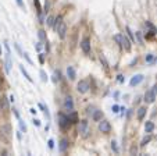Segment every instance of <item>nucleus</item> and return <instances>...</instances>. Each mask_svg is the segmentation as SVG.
I'll return each instance as SVG.
<instances>
[{
    "label": "nucleus",
    "instance_id": "obj_1",
    "mask_svg": "<svg viewBox=\"0 0 157 156\" xmlns=\"http://www.w3.org/2000/svg\"><path fill=\"white\" fill-rule=\"evenodd\" d=\"M114 40L120 45V46H121V48L125 49L127 52H129V50H131V40H129L125 35H122V34L114 35Z\"/></svg>",
    "mask_w": 157,
    "mask_h": 156
},
{
    "label": "nucleus",
    "instance_id": "obj_2",
    "mask_svg": "<svg viewBox=\"0 0 157 156\" xmlns=\"http://www.w3.org/2000/svg\"><path fill=\"white\" fill-rule=\"evenodd\" d=\"M89 88H90V84L86 79H81L78 82V85H76V89H78L79 93H86V92L89 91Z\"/></svg>",
    "mask_w": 157,
    "mask_h": 156
},
{
    "label": "nucleus",
    "instance_id": "obj_3",
    "mask_svg": "<svg viewBox=\"0 0 157 156\" xmlns=\"http://www.w3.org/2000/svg\"><path fill=\"white\" fill-rule=\"evenodd\" d=\"M59 124H60V127H61L63 130H65V128H68V126L71 124V121H70L68 116H65V114H63V113H60L59 114Z\"/></svg>",
    "mask_w": 157,
    "mask_h": 156
},
{
    "label": "nucleus",
    "instance_id": "obj_4",
    "mask_svg": "<svg viewBox=\"0 0 157 156\" xmlns=\"http://www.w3.org/2000/svg\"><path fill=\"white\" fill-rule=\"evenodd\" d=\"M99 131H102L104 134L110 132L111 131V124L107 121V120H100V121H99Z\"/></svg>",
    "mask_w": 157,
    "mask_h": 156
},
{
    "label": "nucleus",
    "instance_id": "obj_5",
    "mask_svg": "<svg viewBox=\"0 0 157 156\" xmlns=\"http://www.w3.org/2000/svg\"><path fill=\"white\" fill-rule=\"evenodd\" d=\"M79 132L84 138L88 137V132H89V128H88V121L86 120H81L79 121Z\"/></svg>",
    "mask_w": 157,
    "mask_h": 156
},
{
    "label": "nucleus",
    "instance_id": "obj_6",
    "mask_svg": "<svg viewBox=\"0 0 157 156\" xmlns=\"http://www.w3.org/2000/svg\"><path fill=\"white\" fill-rule=\"evenodd\" d=\"M0 134L3 135L4 138H10V135H11V127H10V124H1L0 126Z\"/></svg>",
    "mask_w": 157,
    "mask_h": 156
},
{
    "label": "nucleus",
    "instance_id": "obj_7",
    "mask_svg": "<svg viewBox=\"0 0 157 156\" xmlns=\"http://www.w3.org/2000/svg\"><path fill=\"white\" fill-rule=\"evenodd\" d=\"M63 106H64V110H67L68 113L74 110V100H72L71 96H67V98H65V100H64V104H63Z\"/></svg>",
    "mask_w": 157,
    "mask_h": 156
},
{
    "label": "nucleus",
    "instance_id": "obj_8",
    "mask_svg": "<svg viewBox=\"0 0 157 156\" xmlns=\"http://www.w3.org/2000/svg\"><path fill=\"white\" fill-rule=\"evenodd\" d=\"M81 49H82V52L85 53V54H90V43H89V39H88V38L82 39Z\"/></svg>",
    "mask_w": 157,
    "mask_h": 156
},
{
    "label": "nucleus",
    "instance_id": "obj_9",
    "mask_svg": "<svg viewBox=\"0 0 157 156\" xmlns=\"http://www.w3.org/2000/svg\"><path fill=\"white\" fill-rule=\"evenodd\" d=\"M154 99H156V93H154L153 89H150V91H147L146 93H145V99L143 100L146 102V103H153Z\"/></svg>",
    "mask_w": 157,
    "mask_h": 156
},
{
    "label": "nucleus",
    "instance_id": "obj_10",
    "mask_svg": "<svg viewBox=\"0 0 157 156\" xmlns=\"http://www.w3.org/2000/svg\"><path fill=\"white\" fill-rule=\"evenodd\" d=\"M57 32H59L60 39H64V38H65V35H67V25H65L64 22H61L60 26L57 28Z\"/></svg>",
    "mask_w": 157,
    "mask_h": 156
},
{
    "label": "nucleus",
    "instance_id": "obj_11",
    "mask_svg": "<svg viewBox=\"0 0 157 156\" xmlns=\"http://www.w3.org/2000/svg\"><path fill=\"white\" fill-rule=\"evenodd\" d=\"M142 81H143V75H142V74H138L135 77H132V79L129 81V85H131V87H136V85L140 84Z\"/></svg>",
    "mask_w": 157,
    "mask_h": 156
},
{
    "label": "nucleus",
    "instance_id": "obj_12",
    "mask_svg": "<svg viewBox=\"0 0 157 156\" xmlns=\"http://www.w3.org/2000/svg\"><path fill=\"white\" fill-rule=\"evenodd\" d=\"M102 116H103L102 110H93V113H92L93 121H100V120H102Z\"/></svg>",
    "mask_w": 157,
    "mask_h": 156
},
{
    "label": "nucleus",
    "instance_id": "obj_13",
    "mask_svg": "<svg viewBox=\"0 0 157 156\" xmlns=\"http://www.w3.org/2000/svg\"><path fill=\"white\" fill-rule=\"evenodd\" d=\"M67 75L70 77V79H75V77H76L75 68H74V67H71V65H68V67H67Z\"/></svg>",
    "mask_w": 157,
    "mask_h": 156
},
{
    "label": "nucleus",
    "instance_id": "obj_14",
    "mask_svg": "<svg viewBox=\"0 0 157 156\" xmlns=\"http://www.w3.org/2000/svg\"><path fill=\"white\" fill-rule=\"evenodd\" d=\"M146 110H147V109L145 107V106L138 109V120H143L145 116H146Z\"/></svg>",
    "mask_w": 157,
    "mask_h": 156
},
{
    "label": "nucleus",
    "instance_id": "obj_15",
    "mask_svg": "<svg viewBox=\"0 0 157 156\" xmlns=\"http://www.w3.org/2000/svg\"><path fill=\"white\" fill-rule=\"evenodd\" d=\"M59 148H60V152H61V153H64V152L67 151V148H68V141L67 139H61Z\"/></svg>",
    "mask_w": 157,
    "mask_h": 156
},
{
    "label": "nucleus",
    "instance_id": "obj_16",
    "mask_svg": "<svg viewBox=\"0 0 157 156\" xmlns=\"http://www.w3.org/2000/svg\"><path fill=\"white\" fill-rule=\"evenodd\" d=\"M61 22H63V17H61V15H57V17L54 18V22H53V28H54V31H57V28L60 26Z\"/></svg>",
    "mask_w": 157,
    "mask_h": 156
},
{
    "label": "nucleus",
    "instance_id": "obj_17",
    "mask_svg": "<svg viewBox=\"0 0 157 156\" xmlns=\"http://www.w3.org/2000/svg\"><path fill=\"white\" fill-rule=\"evenodd\" d=\"M11 68V59H10V53H6V71L10 73Z\"/></svg>",
    "mask_w": 157,
    "mask_h": 156
},
{
    "label": "nucleus",
    "instance_id": "obj_18",
    "mask_svg": "<svg viewBox=\"0 0 157 156\" xmlns=\"http://www.w3.org/2000/svg\"><path fill=\"white\" fill-rule=\"evenodd\" d=\"M20 71H21L22 75H24V77H25L26 79L29 81V82H34V81H32V77H29V74H28V71H26V70L24 68V65H20Z\"/></svg>",
    "mask_w": 157,
    "mask_h": 156
},
{
    "label": "nucleus",
    "instance_id": "obj_19",
    "mask_svg": "<svg viewBox=\"0 0 157 156\" xmlns=\"http://www.w3.org/2000/svg\"><path fill=\"white\" fill-rule=\"evenodd\" d=\"M153 130H154V124H153L152 121H147L146 124H145V131H146L147 134H150Z\"/></svg>",
    "mask_w": 157,
    "mask_h": 156
},
{
    "label": "nucleus",
    "instance_id": "obj_20",
    "mask_svg": "<svg viewBox=\"0 0 157 156\" xmlns=\"http://www.w3.org/2000/svg\"><path fill=\"white\" fill-rule=\"evenodd\" d=\"M0 104H1L3 110H9V99H7L6 96H3V98H1V100H0Z\"/></svg>",
    "mask_w": 157,
    "mask_h": 156
},
{
    "label": "nucleus",
    "instance_id": "obj_21",
    "mask_svg": "<svg viewBox=\"0 0 157 156\" xmlns=\"http://www.w3.org/2000/svg\"><path fill=\"white\" fill-rule=\"evenodd\" d=\"M68 118H70V121H71V123H76V121H78V114H76L75 112H70Z\"/></svg>",
    "mask_w": 157,
    "mask_h": 156
},
{
    "label": "nucleus",
    "instance_id": "obj_22",
    "mask_svg": "<svg viewBox=\"0 0 157 156\" xmlns=\"http://www.w3.org/2000/svg\"><path fill=\"white\" fill-rule=\"evenodd\" d=\"M99 59H100V63H102L103 64V67H104V68H109V63H107V60H106V57L103 56V54H100V56H99Z\"/></svg>",
    "mask_w": 157,
    "mask_h": 156
},
{
    "label": "nucleus",
    "instance_id": "obj_23",
    "mask_svg": "<svg viewBox=\"0 0 157 156\" xmlns=\"http://www.w3.org/2000/svg\"><path fill=\"white\" fill-rule=\"evenodd\" d=\"M38 35H39V39H40L42 42H46V32H45V31L40 29V31L38 32Z\"/></svg>",
    "mask_w": 157,
    "mask_h": 156
},
{
    "label": "nucleus",
    "instance_id": "obj_24",
    "mask_svg": "<svg viewBox=\"0 0 157 156\" xmlns=\"http://www.w3.org/2000/svg\"><path fill=\"white\" fill-rule=\"evenodd\" d=\"M125 31H127V34H128V36H129V39H131V42H135V36H133V34H132L131 28H129V26H127V28H125Z\"/></svg>",
    "mask_w": 157,
    "mask_h": 156
},
{
    "label": "nucleus",
    "instance_id": "obj_25",
    "mask_svg": "<svg viewBox=\"0 0 157 156\" xmlns=\"http://www.w3.org/2000/svg\"><path fill=\"white\" fill-rule=\"evenodd\" d=\"M150 141H152V137H150V135L145 137V138L142 139V142H140V146H145V145H146V143H149Z\"/></svg>",
    "mask_w": 157,
    "mask_h": 156
},
{
    "label": "nucleus",
    "instance_id": "obj_26",
    "mask_svg": "<svg viewBox=\"0 0 157 156\" xmlns=\"http://www.w3.org/2000/svg\"><path fill=\"white\" fill-rule=\"evenodd\" d=\"M53 22H54V17H53V15H49V17H47L46 24H47L49 26H53Z\"/></svg>",
    "mask_w": 157,
    "mask_h": 156
},
{
    "label": "nucleus",
    "instance_id": "obj_27",
    "mask_svg": "<svg viewBox=\"0 0 157 156\" xmlns=\"http://www.w3.org/2000/svg\"><path fill=\"white\" fill-rule=\"evenodd\" d=\"M14 48H15V50L18 52V54H20V56H21V57H24V52L21 50V48H20V45H18V43H14Z\"/></svg>",
    "mask_w": 157,
    "mask_h": 156
},
{
    "label": "nucleus",
    "instance_id": "obj_28",
    "mask_svg": "<svg viewBox=\"0 0 157 156\" xmlns=\"http://www.w3.org/2000/svg\"><path fill=\"white\" fill-rule=\"evenodd\" d=\"M146 26H147V28L152 31V32H156V28H154V25H153L150 21H146Z\"/></svg>",
    "mask_w": 157,
    "mask_h": 156
},
{
    "label": "nucleus",
    "instance_id": "obj_29",
    "mask_svg": "<svg viewBox=\"0 0 157 156\" xmlns=\"http://www.w3.org/2000/svg\"><path fill=\"white\" fill-rule=\"evenodd\" d=\"M20 128H21V131L26 132V126H25V123L22 121V120H20Z\"/></svg>",
    "mask_w": 157,
    "mask_h": 156
},
{
    "label": "nucleus",
    "instance_id": "obj_30",
    "mask_svg": "<svg viewBox=\"0 0 157 156\" xmlns=\"http://www.w3.org/2000/svg\"><path fill=\"white\" fill-rule=\"evenodd\" d=\"M111 148H113V151H114L115 153H118V148H117V142H115V141L111 142Z\"/></svg>",
    "mask_w": 157,
    "mask_h": 156
},
{
    "label": "nucleus",
    "instance_id": "obj_31",
    "mask_svg": "<svg viewBox=\"0 0 157 156\" xmlns=\"http://www.w3.org/2000/svg\"><path fill=\"white\" fill-rule=\"evenodd\" d=\"M40 77H42V81H43V82H46V81H47V75L45 74V71H43V70L40 71Z\"/></svg>",
    "mask_w": 157,
    "mask_h": 156
},
{
    "label": "nucleus",
    "instance_id": "obj_32",
    "mask_svg": "<svg viewBox=\"0 0 157 156\" xmlns=\"http://www.w3.org/2000/svg\"><path fill=\"white\" fill-rule=\"evenodd\" d=\"M34 4L36 6V9H38V13L40 14V11H42V10H40V4H39V0H34Z\"/></svg>",
    "mask_w": 157,
    "mask_h": 156
},
{
    "label": "nucleus",
    "instance_id": "obj_33",
    "mask_svg": "<svg viewBox=\"0 0 157 156\" xmlns=\"http://www.w3.org/2000/svg\"><path fill=\"white\" fill-rule=\"evenodd\" d=\"M59 79H60V73H59V71H56V73H54V78H53V81H54V82H57Z\"/></svg>",
    "mask_w": 157,
    "mask_h": 156
},
{
    "label": "nucleus",
    "instance_id": "obj_34",
    "mask_svg": "<svg viewBox=\"0 0 157 156\" xmlns=\"http://www.w3.org/2000/svg\"><path fill=\"white\" fill-rule=\"evenodd\" d=\"M136 38L139 40V43H143V39H142V34L140 32H136Z\"/></svg>",
    "mask_w": 157,
    "mask_h": 156
},
{
    "label": "nucleus",
    "instance_id": "obj_35",
    "mask_svg": "<svg viewBox=\"0 0 157 156\" xmlns=\"http://www.w3.org/2000/svg\"><path fill=\"white\" fill-rule=\"evenodd\" d=\"M111 110H113V112H114V113H118L120 110H121V109H120V106H117V104H114V106H113V109H111Z\"/></svg>",
    "mask_w": 157,
    "mask_h": 156
},
{
    "label": "nucleus",
    "instance_id": "obj_36",
    "mask_svg": "<svg viewBox=\"0 0 157 156\" xmlns=\"http://www.w3.org/2000/svg\"><path fill=\"white\" fill-rule=\"evenodd\" d=\"M24 57H25V59H26V61H28L29 64H32V60H31V59H29V56H28V53H24Z\"/></svg>",
    "mask_w": 157,
    "mask_h": 156
},
{
    "label": "nucleus",
    "instance_id": "obj_37",
    "mask_svg": "<svg viewBox=\"0 0 157 156\" xmlns=\"http://www.w3.org/2000/svg\"><path fill=\"white\" fill-rule=\"evenodd\" d=\"M49 148H50V149H53V148H54V142H53V139H49Z\"/></svg>",
    "mask_w": 157,
    "mask_h": 156
},
{
    "label": "nucleus",
    "instance_id": "obj_38",
    "mask_svg": "<svg viewBox=\"0 0 157 156\" xmlns=\"http://www.w3.org/2000/svg\"><path fill=\"white\" fill-rule=\"evenodd\" d=\"M152 60H153V54H147V56H146V61H147V63H150Z\"/></svg>",
    "mask_w": 157,
    "mask_h": 156
},
{
    "label": "nucleus",
    "instance_id": "obj_39",
    "mask_svg": "<svg viewBox=\"0 0 157 156\" xmlns=\"http://www.w3.org/2000/svg\"><path fill=\"white\" fill-rule=\"evenodd\" d=\"M34 126H36V127L40 126V121H39L38 118H35V120H34Z\"/></svg>",
    "mask_w": 157,
    "mask_h": 156
},
{
    "label": "nucleus",
    "instance_id": "obj_40",
    "mask_svg": "<svg viewBox=\"0 0 157 156\" xmlns=\"http://www.w3.org/2000/svg\"><path fill=\"white\" fill-rule=\"evenodd\" d=\"M17 4L20 6V7H24V3H22V0H17Z\"/></svg>",
    "mask_w": 157,
    "mask_h": 156
},
{
    "label": "nucleus",
    "instance_id": "obj_41",
    "mask_svg": "<svg viewBox=\"0 0 157 156\" xmlns=\"http://www.w3.org/2000/svg\"><path fill=\"white\" fill-rule=\"evenodd\" d=\"M36 49L40 52V49H42V43H36Z\"/></svg>",
    "mask_w": 157,
    "mask_h": 156
},
{
    "label": "nucleus",
    "instance_id": "obj_42",
    "mask_svg": "<svg viewBox=\"0 0 157 156\" xmlns=\"http://www.w3.org/2000/svg\"><path fill=\"white\" fill-rule=\"evenodd\" d=\"M118 81L120 82H124V75H118Z\"/></svg>",
    "mask_w": 157,
    "mask_h": 156
},
{
    "label": "nucleus",
    "instance_id": "obj_43",
    "mask_svg": "<svg viewBox=\"0 0 157 156\" xmlns=\"http://www.w3.org/2000/svg\"><path fill=\"white\" fill-rule=\"evenodd\" d=\"M136 153V148H132L131 149V155H135Z\"/></svg>",
    "mask_w": 157,
    "mask_h": 156
},
{
    "label": "nucleus",
    "instance_id": "obj_44",
    "mask_svg": "<svg viewBox=\"0 0 157 156\" xmlns=\"http://www.w3.org/2000/svg\"><path fill=\"white\" fill-rule=\"evenodd\" d=\"M9 100H10V102H14V95H10L9 96Z\"/></svg>",
    "mask_w": 157,
    "mask_h": 156
},
{
    "label": "nucleus",
    "instance_id": "obj_45",
    "mask_svg": "<svg viewBox=\"0 0 157 156\" xmlns=\"http://www.w3.org/2000/svg\"><path fill=\"white\" fill-rule=\"evenodd\" d=\"M39 61H40V63H43V61H45V60H43V54H40V56H39Z\"/></svg>",
    "mask_w": 157,
    "mask_h": 156
},
{
    "label": "nucleus",
    "instance_id": "obj_46",
    "mask_svg": "<svg viewBox=\"0 0 157 156\" xmlns=\"http://www.w3.org/2000/svg\"><path fill=\"white\" fill-rule=\"evenodd\" d=\"M153 91H154V93L157 95V85H154V87H153Z\"/></svg>",
    "mask_w": 157,
    "mask_h": 156
},
{
    "label": "nucleus",
    "instance_id": "obj_47",
    "mask_svg": "<svg viewBox=\"0 0 157 156\" xmlns=\"http://www.w3.org/2000/svg\"><path fill=\"white\" fill-rule=\"evenodd\" d=\"M0 56H1V46H0Z\"/></svg>",
    "mask_w": 157,
    "mask_h": 156
}]
</instances>
